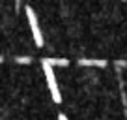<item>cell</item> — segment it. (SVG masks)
Returning <instances> with one entry per match:
<instances>
[{"label": "cell", "instance_id": "obj_2", "mask_svg": "<svg viewBox=\"0 0 127 120\" xmlns=\"http://www.w3.org/2000/svg\"><path fill=\"white\" fill-rule=\"evenodd\" d=\"M26 17H28V24L32 28V36H34V41H36L37 47H43V36H41V30H39V24H37V17L34 13L32 8H26Z\"/></svg>", "mask_w": 127, "mask_h": 120}, {"label": "cell", "instance_id": "obj_3", "mask_svg": "<svg viewBox=\"0 0 127 120\" xmlns=\"http://www.w3.org/2000/svg\"><path fill=\"white\" fill-rule=\"evenodd\" d=\"M80 64H92V66H105L107 62H95V60H80Z\"/></svg>", "mask_w": 127, "mask_h": 120}, {"label": "cell", "instance_id": "obj_1", "mask_svg": "<svg viewBox=\"0 0 127 120\" xmlns=\"http://www.w3.org/2000/svg\"><path fill=\"white\" fill-rule=\"evenodd\" d=\"M43 73H45V79H47V84H49L52 100H54L56 103H60V101H62V94H60V88H58V81H56V77H54V69H52L49 60H43Z\"/></svg>", "mask_w": 127, "mask_h": 120}, {"label": "cell", "instance_id": "obj_4", "mask_svg": "<svg viewBox=\"0 0 127 120\" xmlns=\"http://www.w3.org/2000/svg\"><path fill=\"white\" fill-rule=\"evenodd\" d=\"M58 120H67V118H65V115H62V113H60V115H58Z\"/></svg>", "mask_w": 127, "mask_h": 120}]
</instances>
